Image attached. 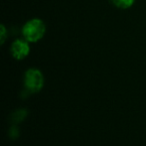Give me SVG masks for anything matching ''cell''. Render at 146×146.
I'll return each instance as SVG.
<instances>
[{
    "instance_id": "obj_5",
    "label": "cell",
    "mask_w": 146,
    "mask_h": 146,
    "mask_svg": "<svg viewBox=\"0 0 146 146\" xmlns=\"http://www.w3.org/2000/svg\"><path fill=\"white\" fill-rule=\"evenodd\" d=\"M6 38H7V31H6L5 26L1 24L0 26V44L3 45L5 43Z\"/></svg>"
},
{
    "instance_id": "obj_2",
    "label": "cell",
    "mask_w": 146,
    "mask_h": 146,
    "mask_svg": "<svg viewBox=\"0 0 146 146\" xmlns=\"http://www.w3.org/2000/svg\"><path fill=\"white\" fill-rule=\"evenodd\" d=\"M44 85V77L37 69H29L24 76V86L27 92L35 94L41 90Z\"/></svg>"
},
{
    "instance_id": "obj_4",
    "label": "cell",
    "mask_w": 146,
    "mask_h": 146,
    "mask_svg": "<svg viewBox=\"0 0 146 146\" xmlns=\"http://www.w3.org/2000/svg\"><path fill=\"white\" fill-rule=\"evenodd\" d=\"M111 3L119 9H128L134 4L135 0H110Z\"/></svg>"
},
{
    "instance_id": "obj_6",
    "label": "cell",
    "mask_w": 146,
    "mask_h": 146,
    "mask_svg": "<svg viewBox=\"0 0 146 146\" xmlns=\"http://www.w3.org/2000/svg\"><path fill=\"white\" fill-rule=\"evenodd\" d=\"M16 115L15 117H13L14 120L15 121H19V120H22L23 118H25V115H26V111L25 110H18V111H16Z\"/></svg>"
},
{
    "instance_id": "obj_1",
    "label": "cell",
    "mask_w": 146,
    "mask_h": 146,
    "mask_svg": "<svg viewBox=\"0 0 146 146\" xmlns=\"http://www.w3.org/2000/svg\"><path fill=\"white\" fill-rule=\"evenodd\" d=\"M46 32V26L42 20L38 18L27 21L22 28V35L29 43H36L43 38Z\"/></svg>"
},
{
    "instance_id": "obj_3",
    "label": "cell",
    "mask_w": 146,
    "mask_h": 146,
    "mask_svg": "<svg viewBox=\"0 0 146 146\" xmlns=\"http://www.w3.org/2000/svg\"><path fill=\"white\" fill-rule=\"evenodd\" d=\"M10 53L16 60H23L29 55L30 46L29 42L25 39H17L11 44Z\"/></svg>"
}]
</instances>
